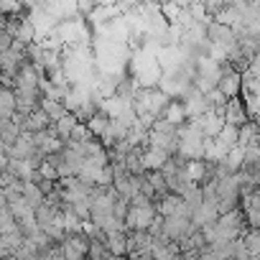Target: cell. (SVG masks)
<instances>
[{
	"label": "cell",
	"mask_w": 260,
	"mask_h": 260,
	"mask_svg": "<svg viewBox=\"0 0 260 260\" xmlns=\"http://www.w3.org/2000/svg\"><path fill=\"white\" fill-rule=\"evenodd\" d=\"M158 219V209L156 204L146 197V194H138L127 207V214H125V230L127 232H141V230H151Z\"/></svg>",
	"instance_id": "1"
},
{
	"label": "cell",
	"mask_w": 260,
	"mask_h": 260,
	"mask_svg": "<svg viewBox=\"0 0 260 260\" xmlns=\"http://www.w3.org/2000/svg\"><path fill=\"white\" fill-rule=\"evenodd\" d=\"M61 252H64V260H82L89 255V235L84 230H77V232H69L61 242H59Z\"/></svg>",
	"instance_id": "2"
},
{
	"label": "cell",
	"mask_w": 260,
	"mask_h": 260,
	"mask_svg": "<svg viewBox=\"0 0 260 260\" xmlns=\"http://www.w3.org/2000/svg\"><path fill=\"white\" fill-rule=\"evenodd\" d=\"M222 117H224L227 125H235V127L245 125V122L250 120V112H247L242 97H230L227 105H224V110H222Z\"/></svg>",
	"instance_id": "3"
},
{
	"label": "cell",
	"mask_w": 260,
	"mask_h": 260,
	"mask_svg": "<svg viewBox=\"0 0 260 260\" xmlns=\"http://www.w3.org/2000/svg\"><path fill=\"white\" fill-rule=\"evenodd\" d=\"M217 89L230 100V97H240V92H242V74L240 72H232V69H227V72H222V77L217 79Z\"/></svg>",
	"instance_id": "4"
},
{
	"label": "cell",
	"mask_w": 260,
	"mask_h": 260,
	"mask_svg": "<svg viewBox=\"0 0 260 260\" xmlns=\"http://www.w3.org/2000/svg\"><path fill=\"white\" fill-rule=\"evenodd\" d=\"M105 245H107L112 257H125L127 255V230L105 232Z\"/></svg>",
	"instance_id": "5"
},
{
	"label": "cell",
	"mask_w": 260,
	"mask_h": 260,
	"mask_svg": "<svg viewBox=\"0 0 260 260\" xmlns=\"http://www.w3.org/2000/svg\"><path fill=\"white\" fill-rule=\"evenodd\" d=\"M169 158H171V153H166V151H161L156 146H148L143 151V166H146V171H161L169 164Z\"/></svg>",
	"instance_id": "6"
},
{
	"label": "cell",
	"mask_w": 260,
	"mask_h": 260,
	"mask_svg": "<svg viewBox=\"0 0 260 260\" xmlns=\"http://www.w3.org/2000/svg\"><path fill=\"white\" fill-rule=\"evenodd\" d=\"M18 112V100L13 89L0 87V120H13Z\"/></svg>",
	"instance_id": "7"
},
{
	"label": "cell",
	"mask_w": 260,
	"mask_h": 260,
	"mask_svg": "<svg viewBox=\"0 0 260 260\" xmlns=\"http://www.w3.org/2000/svg\"><path fill=\"white\" fill-rule=\"evenodd\" d=\"M214 141H219L227 151L237 148V146H240V127H235V125H227V122H224V127L219 130V136H217Z\"/></svg>",
	"instance_id": "8"
},
{
	"label": "cell",
	"mask_w": 260,
	"mask_h": 260,
	"mask_svg": "<svg viewBox=\"0 0 260 260\" xmlns=\"http://www.w3.org/2000/svg\"><path fill=\"white\" fill-rule=\"evenodd\" d=\"M240 240H242L245 250L250 252V257L252 255H260V230H247Z\"/></svg>",
	"instance_id": "9"
}]
</instances>
